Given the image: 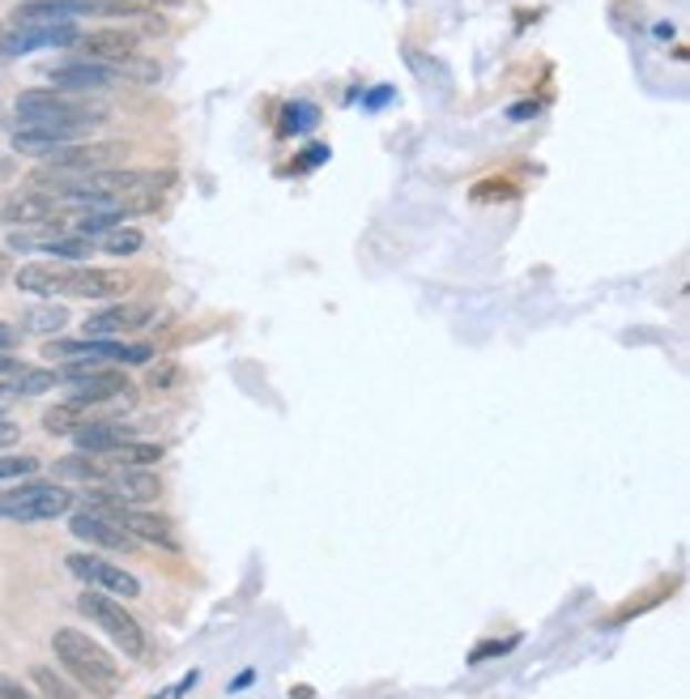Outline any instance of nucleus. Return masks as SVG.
Instances as JSON below:
<instances>
[{
  "instance_id": "obj_1",
  "label": "nucleus",
  "mask_w": 690,
  "mask_h": 699,
  "mask_svg": "<svg viewBox=\"0 0 690 699\" xmlns=\"http://www.w3.org/2000/svg\"><path fill=\"white\" fill-rule=\"evenodd\" d=\"M52 652L60 657V666L73 674V682L90 691V696L99 699H111L120 696V687H124V674L115 666V657H111L103 644H94L85 631L78 627H60L52 636Z\"/></svg>"
},
{
  "instance_id": "obj_2",
  "label": "nucleus",
  "mask_w": 690,
  "mask_h": 699,
  "mask_svg": "<svg viewBox=\"0 0 690 699\" xmlns=\"http://www.w3.org/2000/svg\"><path fill=\"white\" fill-rule=\"evenodd\" d=\"M18 129H48L60 133L64 141H82L85 133H94L107 115L85 107L78 99L60 94V90H22L18 94Z\"/></svg>"
},
{
  "instance_id": "obj_3",
  "label": "nucleus",
  "mask_w": 690,
  "mask_h": 699,
  "mask_svg": "<svg viewBox=\"0 0 690 699\" xmlns=\"http://www.w3.org/2000/svg\"><path fill=\"white\" fill-rule=\"evenodd\" d=\"M73 507V491L55 486V482H27V486H9L0 491V521L13 525H39V521H55Z\"/></svg>"
},
{
  "instance_id": "obj_4",
  "label": "nucleus",
  "mask_w": 690,
  "mask_h": 699,
  "mask_svg": "<svg viewBox=\"0 0 690 699\" xmlns=\"http://www.w3.org/2000/svg\"><path fill=\"white\" fill-rule=\"evenodd\" d=\"M78 610H82L90 623H99L103 631H107L111 640L120 644L128 657H145V631H141V623L111 593H99V588H85L82 597H78Z\"/></svg>"
},
{
  "instance_id": "obj_5",
  "label": "nucleus",
  "mask_w": 690,
  "mask_h": 699,
  "mask_svg": "<svg viewBox=\"0 0 690 699\" xmlns=\"http://www.w3.org/2000/svg\"><path fill=\"white\" fill-rule=\"evenodd\" d=\"M60 380H69V384H73V397H69V401H78V405L115 401L120 392L128 389L124 371H115V367H107V363H64Z\"/></svg>"
},
{
  "instance_id": "obj_6",
  "label": "nucleus",
  "mask_w": 690,
  "mask_h": 699,
  "mask_svg": "<svg viewBox=\"0 0 690 699\" xmlns=\"http://www.w3.org/2000/svg\"><path fill=\"white\" fill-rule=\"evenodd\" d=\"M69 530H73V537H82V542L99 546V551H111V555H133L141 546L133 533L124 530V525H115L107 512H99V507L73 512V516H69Z\"/></svg>"
},
{
  "instance_id": "obj_7",
  "label": "nucleus",
  "mask_w": 690,
  "mask_h": 699,
  "mask_svg": "<svg viewBox=\"0 0 690 699\" xmlns=\"http://www.w3.org/2000/svg\"><path fill=\"white\" fill-rule=\"evenodd\" d=\"M64 567H69L73 576H82L90 588L111 593V597H137L141 593L137 576H128L124 567H115V563H107V559H94V555H69Z\"/></svg>"
},
{
  "instance_id": "obj_8",
  "label": "nucleus",
  "mask_w": 690,
  "mask_h": 699,
  "mask_svg": "<svg viewBox=\"0 0 690 699\" xmlns=\"http://www.w3.org/2000/svg\"><path fill=\"white\" fill-rule=\"evenodd\" d=\"M128 290V278L115 269H90V265H64L60 295H78V299H120Z\"/></svg>"
},
{
  "instance_id": "obj_9",
  "label": "nucleus",
  "mask_w": 690,
  "mask_h": 699,
  "mask_svg": "<svg viewBox=\"0 0 690 699\" xmlns=\"http://www.w3.org/2000/svg\"><path fill=\"white\" fill-rule=\"evenodd\" d=\"M120 154H124V145H115V141H90V145L73 141L55 158H48V167L64 171V175H94V171H107Z\"/></svg>"
},
{
  "instance_id": "obj_10",
  "label": "nucleus",
  "mask_w": 690,
  "mask_h": 699,
  "mask_svg": "<svg viewBox=\"0 0 690 699\" xmlns=\"http://www.w3.org/2000/svg\"><path fill=\"white\" fill-rule=\"evenodd\" d=\"M60 201L48 193H39V188H27V193H13L0 201V223L9 226H34V223H52L60 218Z\"/></svg>"
},
{
  "instance_id": "obj_11",
  "label": "nucleus",
  "mask_w": 690,
  "mask_h": 699,
  "mask_svg": "<svg viewBox=\"0 0 690 699\" xmlns=\"http://www.w3.org/2000/svg\"><path fill=\"white\" fill-rule=\"evenodd\" d=\"M154 320V308L150 304H115V308L99 311L85 320V337H124L137 333Z\"/></svg>"
},
{
  "instance_id": "obj_12",
  "label": "nucleus",
  "mask_w": 690,
  "mask_h": 699,
  "mask_svg": "<svg viewBox=\"0 0 690 699\" xmlns=\"http://www.w3.org/2000/svg\"><path fill=\"white\" fill-rule=\"evenodd\" d=\"M128 440H133V426H128V422H111V419L82 422V426L73 431L78 452H90V456H107V452H115V448L128 444Z\"/></svg>"
},
{
  "instance_id": "obj_13",
  "label": "nucleus",
  "mask_w": 690,
  "mask_h": 699,
  "mask_svg": "<svg viewBox=\"0 0 690 699\" xmlns=\"http://www.w3.org/2000/svg\"><path fill=\"white\" fill-rule=\"evenodd\" d=\"M158 477L150 474V470H111V477L103 482V495L111 500H120V504H150V500H158Z\"/></svg>"
},
{
  "instance_id": "obj_14",
  "label": "nucleus",
  "mask_w": 690,
  "mask_h": 699,
  "mask_svg": "<svg viewBox=\"0 0 690 699\" xmlns=\"http://www.w3.org/2000/svg\"><path fill=\"white\" fill-rule=\"evenodd\" d=\"M52 85L60 94H69V90H107L115 82V69L111 64H99V60H78V64H60L48 73Z\"/></svg>"
},
{
  "instance_id": "obj_15",
  "label": "nucleus",
  "mask_w": 690,
  "mask_h": 699,
  "mask_svg": "<svg viewBox=\"0 0 690 699\" xmlns=\"http://www.w3.org/2000/svg\"><path fill=\"white\" fill-rule=\"evenodd\" d=\"M64 145H73V141H64L60 133H48V129H18L13 133V150L18 154H27V158H55Z\"/></svg>"
},
{
  "instance_id": "obj_16",
  "label": "nucleus",
  "mask_w": 690,
  "mask_h": 699,
  "mask_svg": "<svg viewBox=\"0 0 690 699\" xmlns=\"http://www.w3.org/2000/svg\"><path fill=\"white\" fill-rule=\"evenodd\" d=\"M60 281H64V265H22L18 274H13V286L18 290H27V295H55L60 290Z\"/></svg>"
},
{
  "instance_id": "obj_17",
  "label": "nucleus",
  "mask_w": 690,
  "mask_h": 699,
  "mask_svg": "<svg viewBox=\"0 0 690 699\" xmlns=\"http://www.w3.org/2000/svg\"><path fill=\"white\" fill-rule=\"evenodd\" d=\"M55 474L60 477H73V482H94V486H103L111 477V465L103 456H90V452H78V456H64L60 465H55Z\"/></svg>"
},
{
  "instance_id": "obj_18",
  "label": "nucleus",
  "mask_w": 690,
  "mask_h": 699,
  "mask_svg": "<svg viewBox=\"0 0 690 699\" xmlns=\"http://www.w3.org/2000/svg\"><path fill=\"white\" fill-rule=\"evenodd\" d=\"M55 235H64L60 218H52V223H34V226H13V230H9V248H18V253H43Z\"/></svg>"
},
{
  "instance_id": "obj_19",
  "label": "nucleus",
  "mask_w": 690,
  "mask_h": 699,
  "mask_svg": "<svg viewBox=\"0 0 690 699\" xmlns=\"http://www.w3.org/2000/svg\"><path fill=\"white\" fill-rule=\"evenodd\" d=\"M103 461H107V465H115V470H145V465L163 461V448H158V444H137V440H128V444H120L115 452H107Z\"/></svg>"
},
{
  "instance_id": "obj_20",
  "label": "nucleus",
  "mask_w": 690,
  "mask_h": 699,
  "mask_svg": "<svg viewBox=\"0 0 690 699\" xmlns=\"http://www.w3.org/2000/svg\"><path fill=\"white\" fill-rule=\"evenodd\" d=\"M69 325V311L60 304H34V308L22 316V333H39V337H52Z\"/></svg>"
},
{
  "instance_id": "obj_21",
  "label": "nucleus",
  "mask_w": 690,
  "mask_h": 699,
  "mask_svg": "<svg viewBox=\"0 0 690 699\" xmlns=\"http://www.w3.org/2000/svg\"><path fill=\"white\" fill-rule=\"evenodd\" d=\"M30 682L39 687V699H85L82 691H78V682L60 678L52 666H34V670H30Z\"/></svg>"
},
{
  "instance_id": "obj_22",
  "label": "nucleus",
  "mask_w": 690,
  "mask_h": 699,
  "mask_svg": "<svg viewBox=\"0 0 690 699\" xmlns=\"http://www.w3.org/2000/svg\"><path fill=\"white\" fill-rule=\"evenodd\" d=\"M94 248H99V253H107V256H137L141 248H145V235H141L137 226H111Z\"/></svg>"
},
{
  "instance_id": "obj_23",
  "label": "nucleus",
  "mask_w": 690,
  "mask_h": 699,
  "mask_svg": "<svg viewBox=\"0 0 690 699\" xmlns=\"http://www.w3.org/2000/svg\"><path fill=\"white\" fill-rule=\"evenodd\" d=\"M43 253L55 256V260H64V265H78V260H85V256L94 253V239H85V235H78V230H64V235H55Z\"/></svg>"
},
{
  "instance_id": "obj_24",
  "label": "nucleus",
  "mask_w": 690,
  "mask_h": 699,
  "mask_svg": "<svg viewBox=\"0 0 690 699\" xmlns=\"http://www.w3.org/2000/svg\"><path fill=\"white\" fill-rule=\"evenodd\" d=\"M60 384V371L52 367H22L18 376H13V392L18 397H39V392H48Z\"/></svg>"
},
{
  "instance_id": "obj_25",
  "label": "nucleus",
  "mask_w": 690,
  "mask_h": 699,
  "mask_svg": "<svg viewBox=\"0 0 690 699\" xmlns=\"http://www.w3.org/2000/svg\"><path fill=\"white\" fill-rule=\"evenodd\" d=\"M85 419V405H78V401H64V405H52L48 414H43V426L52 431V435H73Z\"/></svg>"
},
{
  "instance_id": "obj_26",
  "label": "nucleus",
  "mask_w": 690,
  "mask_h": 699,
  "mask_svg": "<svg viewBox=\"0 0 690 699\" xmlns=\"http://www.w3.org/2000/svg\"><path fill=\"white\" fill-rule=\"evenodd\" d=\"M39 474V461L27 452H0V482H22Z\"/></svg>"
},
{
  "instance_id": "obj_27",
  "label": "nucleus",
  "mask_w": 690,
  "mask_h": 699,
  "mask_svg": "<svg viewBox=\"0 0 690 699\" xmlns=\"http://www.w3.org/2000/svg\"><path fill=\"white\" fill-rule=\"evenodd\" d=\"M516 644H521V640L477 644V648H473V657H470V661H491V657H503V652H512V648H516Z\"/></svg>"
},
{
  "instance_id": "obj_28",
  "label": "nucleus",
  "mask_w": 690,
  "mask_h": 699,
  "mask_svg": "<svg viewBox=\"0 0 690 699\" xmlns=\"http://www.w3.org/2000/svg\"><path fill=\"white\" fill-rule=\"evenodd\" d=\"M316 120H320V112H316L311 103H299V107H290V120H286V124H290V129H311Z\"/></svg>"
},
{
  "instance_id": "obj_29",
  "label": "nucleus",
  "mask_w": 690,
  "mask_h": 699,
  "mask_svg": "<svg viewBox=\"0 0 690 699\" xmlns=\"http://www.w3.org/2000/svg\"><path fill=\"white\" fill-rule=\"evenodd\" d=\"M0 699H39L34 691H27L18 678H9V674H0Z\"/></svg>"
},
{
  "instance_id": "obj_30",
  "label": "nucleus",
  "mask_w": 690,
  "mask_h": 699,
  "mask_svg": "<svg viewBox=\"0 0 690 699\" xmlns=\"http://www.w3.org/2000/svg\"><path fill=\"white\" fill-rule=\"evenodd\" d=\"M175 376H179V371H175V367H154V371H150V384H154V389H171V380H175Z\"/></svg>"
},
{
  "instance_id": "obj_31",
  "label": "nucleus",
  "mask_w": 690,
  "mask_h": 699,
  "mask_svg": "<svg viewBox=\"0 0 690 699\" xmlns=\"http://www.w3.org/2000/svg\"><path fill=\"white\" fill-rule=\"evenodd\" d=\"M18 337H22V329H13V325H4V320H0V350H13V346H18Z\"/></svg>"
},
{
  "instance_id": "obj_32",
  "label": "nucleus",
  "mask_w": 690,
  "mask_h": 699,
  "mask_svg": "<svg viewBox=\"0 0 690 699\" xmlns=\"http://www.w3.org/2000/svg\"><path fill=\"white\" fill-rule=\"evenodd\" d=\"M22 367H27V363H18V359H13L9 350H0V376H9V380H13V376H18Z\"/></svg>"
},
{
  "instance_id": "obj_33",
  "label": "nucleus",
  "mask_w": 690,
  "mask_h": 699,
  "mask_svg": "<svg viewBox=\"0 0 690 699\" xmlns=\"http://www.w3.org/2000/svg\"><path fill=\"white\" fill-rule=\"evenodd\" d=\"M13 440H18V426H13V422L0 419V448H9Z\"/></svg>"
},
{
  "instance_id": "obj_34",
  "label": "nucleus",
  "mask_w": 690,
  "mask_h": 699,
  "mask_svg": "<svg viewBox=\"0 0 690 699\" xmlns=\"http://www.w3.org/2000/svg\"><path fill=\"white\" fill-rule=\"evenodd\" d=\"M13 278V260H9V253H0V281Z\"/></svg>"
},
{
  "instance_id": "obj_35",
  "label": "nucleus",
  "mask_w": 690,
  "mask_h": 699,
  "mask_svg": "<svg viewBox=\"0 0 690 699\" xmlns=\"http://www.w3.org/2000/svg\"><path fill=\"white\" fill-rule=\"evenodd\" d=\"M13 397H18V392H13V384H4V380H0V405H4V401H13Z\"/></svg>"
},
{
  "instance_id": "obj_36",
  "label": "nucleus",
  "mask_w": 690,
  "mask_h": 699,
  "mask_svg": "<svg viewBox=\"0 0 690 699\" xmlns=\"http://www.w3.org/2000/svg\"><path fill=\"white\" fill-rule=\"evenodd\" d=\"M154 699H163V696H154Z\"/></svg>"
}]
</instances>
